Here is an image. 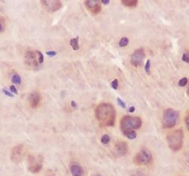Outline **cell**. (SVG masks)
Masks as SVG:
<instances>
[{"mask_svg": "<svg viewBox=\"0 0 189 176\" xmlns=\"http://www.w3.org/2000/svg\"><path fill=\"white\" fill-rule=\"evenodd\" d=\"M96 117L101 125L104 126H113L115 123L116 111L112 105L102 103L97 106L95 111Z\"/></svg>", "mask_w": 189, "mask_h": 176, "instance_id": "1", "label": "cell"}, {"mask_svg": "<svg viewBox=\"0 0 189 176\" xmlns=\"http://www.w3.org/2000/svg\"><path fill=\"white\" fill-rule=\"evenodd\" d=\"M142 125V120L138 116H125L120 121V129L125 134L129 131L138 129Z\"/></svg>", "mask_w": 189, "mask_h": 176, "instance_id": "2", "label": "cell"}, {"mask_svg": "<svg viewBox=\"0 0 189 176\" xmlns=\"http://www.w3.org/2000/svg\"><path fill=\"white\" fill-rule=\"evenodd\" d=\"M167 141L169 147L174 152L180 150L183 146V131L182 129L173 131L167 135Z\"/></svg>", "mask_w": 189, "mask_h": 176, "instance_id": "3", "label": "cell"}, {"mask_svg": "<svg viewBox=\"0 0 189 176\" xmlns=\"http://www.w3.org/2000/svg\"><path fill=\"white\" fill-rule=\"evenodd\" d=\"M179 118V113L174 109L165 110L162 118V126L165 128H172L176 125Z\"/></svg>", "mask_w": 189, "mask_h": 176, "instance_id": "4", "label": "cell"}, {"mask_svg": "<svg viewBox=\"0 0 189 176\" xmlns=\"http://www.w3.org/2000/svg\"><path fill=\"white\" fill-rule=\"evenodd\" d=\"M153 160L152 154L147 149H141L134 157V163L136 165H147Z\"/></svg>", "mask_w": 189, "mask_h": 176, "instance_id": "5", "label": "cell"}, {"mask_svg": "<svg viewBox=\"0 0 189 176\" xmlns=\"http://www.w3.org/2000/svg\"><path fill=\"white\" fill-rule=\"evenodd\" d=\"M28 171L32 173H38L40 171L43 166L42 159L38 157V158L33 155H29L28 157Z\"/></svg>", "mask_w": 189, "mask_h": 176, "instance_id": "6", "label": "cell"}, {"mask_svg": "<svg viewBox=\"0 0 189 176\" xmlns=\"http://www.w3.org/2000/svg\"><path fill=\"white\" fill-rule=\"evenodd\" d=\"M145 58V52L143 48L138 49L134 51L133 54L131 57V64L135 67H137L138 66L141 65L143 60Z\"/></svg>", "mask_w": 189, "mask_h": 176, "instance_id": "7", "label": "cell"}, {"mask_svg": "<svg viewBox=\"0 0 189 176\" xmlns=\"http://www.w3.org/2000/svg\"><path fill=\"white\" fill-rule=\"evenodd\" d=\"M38 54L36 51H28L25 54V63L28 67L32 68V69H36L39 67L38 60H37Z\"/></svg>", "mask_w": 189, "mask_h": 176, "instance_id": "8", "label": "cell"}, {"mask_svg": "<svg viewBox=\"0 0 189 176\" xmlns=\"http://www.w3.org/2000/svg\"><path fill=\"white\" fill-rule=\"evenodd\" d=\"M24 155V148L22 144L17 145L13 148L10 155V159L15 164H19L23 160Z\"/></svg>", "mask_w": 189, "mask_h": 176, "instance_id": "9", "label": "cell"}, {"mask_svg": "<svg viewBox=\"0 0 189 176\" xmlns=\"http://www.w3.org/2000/svg\"><path fill=\"white\" fill-rule=\"evenodd\" d=\"M40 2L44 8L49 12H55L62 7V3L58 0H42Z\"/></svg>", "mask_w": 189, "mask_h": 176, "instance_id": "10", "label": "cell"}, {"mask_svg": "<svg viewBox=\"0 0 189 176\" xmlns=\"http://www.w3.org/2000/svg\"><path fill=\"white\" fill-rule=\"evenodd\" d=\"M85 6L93 14H98L101 11L100 2L98 0H88L85 1Z\"/></svg>", "mask_w": 189, "mask_h": 176, "instance_id": "11", "label": "cell"}, {"mask_svg": "<svg viewBox=\"0 0 189 176\" xmlns=\"http://www.w3.org/2000/svg\"><path fill=\"white\" fill-rule=\"evenodd\" d=\"M115 153L117 156L121 157L126 155L128 152V145L126 142L119 141L115 145Z\"/></svg>", "mask_w": 189, "mask_h": 176, "instance_id": "12", "label": "cell"}, {"mask_svg": "<svg viewBox=\"0 0 189 176\" xmlns=\"http://www.w3.org/2000/svg\"><path fill=\"white\" fill-rule=\"evenodd\" d=\"M40 102V95L38 92L34 91L28 96V102L32 108H36Z\"/></svg>", "mask_w": 189, "mask_h": 176, "instance_id": "13", "label": "cell"}, {"mask_svg": "<svg viewBox=\"0 0 189 176\" xmlns=\"http://www.w3.org/2000/svg\"><path fill=\"white\" fill-rule=\"evenodd\" d=\"M70 173L73 176H82L83 169L82 166L77 164H73L70 165Z\"/></svg>", "mask_w": 189, "mask_h": 176, "instance_id": "14", "label": "cell"}, {"mask_svg": "<svg viewBox=\"0 0 189 176\" xmlns=\"http://www.w3.org/2000/svg\"><path fill=\"white\" fill-rule=\"evenodd\" d=\"M138 0H122L121 3L128 8H135L138 5Z\"/></svg>", "mask_w": 189, "mask_h": 176, "instance_id": "15", "label": "cell"}, {"mask_svg": "<svg viewBox=\"0 0 189 176\" xmlns=\"http://www.w3.org/2000/svg\"><path fill=\"white\" fill-rule=\"evenodd\" d=\"M70 46L73 48V50L77 51L79 49V37L75 38H72L70 40Z\"/></svg>", "mask_w": 189, "mask_h": 176, "instance_id": "16", "label": "cell"}, {"mask_svg": "<svg viewBox=\"0 0 189 176\" xmlns=\"http://www.w3.org/2000/svg\"><path fill=\"white\" fill-rule=\"evenodd\" d=\"M125 135L127 138L129 139V140H134V139H135L136 137H137V134H136V132L135 131H129V132L125 134Z\"/></svg>", "mask_w": 189, "mask_h": 176, "instance_id": "17", "label": "cell"}, {"mask_svg": "<svg viewBox=\"0 0 189 176\" xmlns=\"http://www.w3.org/2000/svg\"><path fill=\"white\" fill-rule=\"evenodd\" d=\"M11 81L13 83L16 84V85H19L21 83V78L20 76L18 74H15L13 76L12 78H11Z\"/></svg>", "mask_w": 189, "mask_h": 176, "instance_id": "18", "label": "cell"}, {"mask_svg": "<svg viewBox=\"0 0 189 176\" xmlns=\"http://www.w3.org/2000/svg\"><path fill=\"white\" fill-rule=\"evenodd\" d=\"M110 140H111V138H110L109 135L104 134L101 137V143H102V144H104V145H106V144H108L109 143Z\"/></svg>", "mask_w": 189, "mask_h": 176, "instance_id": "19", "label": "cell"}, {"mask_svg": "<svg viewBox=\"0 0 189 176\" xmlns=\"http://www.w3.org/2000/svg\"><path fill=\"white\" fill-rule=\"evenodd\" d=\"M129 42V40L128 38H127V37H123V38H121V40H120L119 45H120L121 47L126 46L128 45Z\"/></svg>", "mask_w": 189, "mask_h": 176, "instance_id": "20", "label": "cell"}, {"mask_svg": "<svg viewBox=\"0 0 189 176\" xmlns=\"http://www.w3.org/2000/svg\"><path fill=\"white\" fill-rule=\"evenodd\" d=\"M144 69H145V72L148 75L150 74V60H147L145 67H144Z\"/></svg>", "mask_w": 189, "mask_h": 176, "instance_id": "21", "label": "cell"}, {"mask_svg": "<svg viewBox=\"0 0 189 176\" xmlns=\"http://www.w3.org/2000/svg\"><path fill=\"white\" fill-rule=\"evenodd\" d=\"M37 54H38V62L39 64H41L44 63V55L42 54V52H40V51L37 50L36 51Z\"/></svg>", "mask_w": 189, "mask_h": 176, "instance_id": "22", "label": "cell"}, {"mask_svg": "<svg viewBox=\"0 0 189 176\" xmlns=\"http://www.w3.org/2000/svg\"><path fill=\"white\" fill-rule=\"evenodd\" d=\"M188 83V78H182L179 80V87H185Z\"/></svg>", "mask_w": 189, "mask_h": 176, "instance_id": "23", "label": "cell"}, {"mask_svg": "<svg viewBox=\"0 0 189 176\" xmlns=\"http://www.w3.org/2000/svg\"><path fill=\"white\" fill-rule=\"evenodd\" d=\"M117 102L118 105L122 107V108H126V103L123 102V100H121V98H117Z\"/></svg>", "mask_w": 189, "mask_h": 176, "instance_id": "24", "label": "cell"}, {"mask_svg": "<svg viewBox=\"0 0 189 176\" xmlns=\"http://www.w3.org/2000/svg\"><path fill=\"white\" fill-rule=\"evenodd\" d=\"M111 87H112L114 90H117L118 87V80L117 79L114 80V81L111 82Z\"/></svg>", "mask_w": 189, "mask_h": 176, "instance_id": "25", "label": "cell"}, {"mask_svg": "<svg viewBox=\"0 0 189 176\" xmlns=\"http://www.w3.org/2000/svg\"><path fill=\"white\" fill-rule=\"evenodd\" d=\"M182 60H183V61H185V62L189 63V55H188L187 53L183 54V55H182Z\"/></svg>", "mask_w": 189, "mask_h": 176, "instance_id": "26", "label": "cell"}, {"mask_svg": "<svg viewBox=\"0 0 189 176\" xmlns=\"http://www.w3.org/2000/svg\"><path fill=\"white\" fill-rule=\"evenodd\" d=\"M2 92H3L4 94H5V95L11 97V98H14V96L13 95L12 93H10V92L8 91V90H6V89H3V90H2Z\"/></svg>", "mask_w": 189, "mask_h": 176, "instance_id": "27", "label": "cell"}, {"mask_svg": "<svg viewBox=\"0 0 189 176\" xmlns=\"http://www.w3.org/2000/svg\"><path fill=\"white\" fill-rule=\"evenodd\" d=\"M47 55L49 57H54L57 55V52H55V51H48V52H47Z\"/></svg>", "mask_w": 189, "mask_h": 176, "instance_id": "28", "label": "cell"}, {"mask_svg": "<svg viewBox=\"0 0 189 176\" xmlns=\"http://www.w3.org/2000/svg\"><path fill=\"white\" fill-rule=\"evenodd\" d=\"M10 91L12 92L13 93H14V94H17V93H18L17 90V88H16L14 86V85H10Z\"/></svg>", "mask_w": 189, "mask_h": 176, "instance_id": "29", "label": "cell"}, {"mask_svg": "<svg viewBox=\"0 0 189 176\" xmlns=\"http://www.w3.org/2000/svg\"><path fill=\"white\" fill-rule=\"evenodd\" d=\"M185 122H186V128H187V129L189 131V115H188V116L186 117V120H185Z\"/></svg>", "mask_w": 189, "mask_h": 176, "instance_id": "30", "label": "cell"}, {"mask_svg": "<svg viewBox=\"0 0 189 176\" xmlns=\"http://www.w3.org/2000/svg\"><path fill=\"white\" fill-rule=\"evenodd\" d=\"M5 30V26H3V21H2V17H1V33H2Z\"/></svg>", "mask_w": 189, "mask_h": 176, "instance_id": "31", "label": "cell"}, {"mask_svg": "<svg viewBox=\"0 0 189 176\" xmlns=\"http://www.w3.org/2000/svg\"><path fill=\"white\" fill-rule=\"evenodd\" d=\"M101 2L103 4H105V5H108V4L110 3V0H102V1H101Z\"/></svg>", "mask_w": 189, "mask_h": 176, "instance_id": "32", "label": "cell"}, {"mask_svg": "<svg viewBox=\"0 0 189 176\" xmlns=\"http://www.w3.org/2000/svg\"><path fill=\"white\" fill-rule=\"evenodd\" d=\"M135 107H133V106H132V107H131L129 109V111L130 113H133L134 111H135Z\"/></svg>", "mask_w": 189, "mask_h": 176, "instance_id": "33", "label": "cell"}, {"mask_svg": "<svg viewBox=\"0 0 189 176\" xmlns=\"http://www.w3.org/2000/svg\"><path fill=\"white\" fill-rule=\"evenodd\" d=\"M71 105H72V107H73L74 108H76V102H75L74 101H72Z\"/></svg>", "mask_w": 189, "mask_h": 176, "instance_id": "34", "label": "cell"}, {"mask_svg": "<svg viewBox=\"0 0 189 176\" xmlns=\"http://www.w3.org/2000/svg\"><path fill=\"white\" fill-rule=\"evenodd\" d=\"M187 94H188V96H189V85H188V90H187Z\"/></svg>", "mask_w": 189, "mask_h": 176, "instance_id": "35", "label": "cell"}, {"mask_svg": "<svg viewBox=\"0 0 189 176\" xmlns=\"http://www.w3.org/2000/svg\"><path fill=\"white\" fill-rule=\"evenodd\" d=\"M96 176H102V175H97Z\"/></svg>", "mask_w": 189, "mask_h": 176, "instance_id": "36", "label": "cell"}]
</instances>
